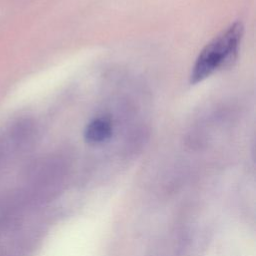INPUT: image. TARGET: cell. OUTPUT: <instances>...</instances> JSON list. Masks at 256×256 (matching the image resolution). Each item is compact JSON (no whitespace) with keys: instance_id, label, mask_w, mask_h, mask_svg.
<instances>
[{"instance_id":"6da1fadb","label":"cell","mask_w":256,"mask_h":256,"mask_svg":"<svg viewBox=\"0 0 256 256\" xmlns=\"http://www.w3.org/2000/svg\"><path fill=\"white\" fill-rule=\"evenodd\" d=\"M243 35V26L234 22L213 38L199 53L193 65L190 82H202L215 71L228 66L235 60Z\"/></svg>"},{"instance_id":"7a4b0ae2","label":"cell","mask_w":256,"mask_h":256,"mask_svg":"<svg viewBox=\"0 0 256 256\" xmlns=\"http://www.w3.org/2000/svg\"><path fill=\"white\" fill-rule=\"evenodd\" d=\"M113 126L107 117H97L91 120L84 130V138L90 144H100L110 139Z\"/></svg>"}]
</instances>
